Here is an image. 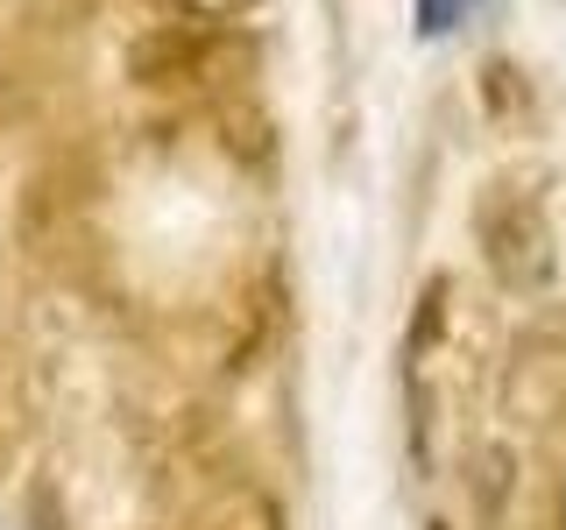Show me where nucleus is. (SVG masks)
<instances>
[{"instance_id":"obj_1","label":"nucleus","mask_w":566,"mask_h":530,"mask_svg":"<svg viewBox=\"0 0 566 530\" xmlns=\"http://www.w3.org/2000/svg\"><path fill=\"white\" fill-rule=\"evenodd\" d=\"M474 241H482L489 276L503 283L510 297H545L559 276V247H553V220L531 199L524 184L495 177V184L474 199Z\"/></svg>"},{"instance_id":"obj_2","label":"nucleus","mask_w":566,"mask_h":530,"mask_svg":"<svg viewBox=\"0 0 566 530\" xmlns=\"http://www.w3.org/2000/svg\"><path fill=\"white\" fill-rule=\"evenodd\" d=\"M212 50H220V22H164V29H149V35L128 50V78H135V85H185V78H206Z\"/></svg>"},{"instance_id":"obj_3","label":"nucleus","mask_w":566,"mask_h":530,"mask_svg":"<svg viewBox=\"0 0 566 530\" xmlns=\"http://www.w3.org/2000/svg\"><path fill=\"white\" fill-rule=\"evenodd\" d=\"M185 530H291V523H283V502H276L270 488L234 481V488L206 495V502L185 517Z\"/></svg>"},{"instance_id":"obj_4","label":"nucleus","mask_w":566,"mask_h":530,"mask_svg":"<svg viewBox=\"0 0 566 530\" xmlns=\"http://www.w3.org/2000/svg\"><path fill=\"white\" fill-rule=\"evenodd\" d=\"M468 495H474V517H482V523H503L510 495H517V453H510V446H482V453H474V474H468Z\"/></svg>"},{"instance_id":"obj_5","label":"nucleus","mask_w":566,"mask_h":530,"mask_svg":"<svg viewBox=\"0 0 566 530\" xmlns=\"http://www.w3.org/2000/svg\"><path fill=\"white\" fill-rule=\"evenodd\" d=\"M482 99H489V114L503 120V128H510V120H517V128H531V85H524L517 64L495 57V64L482 71Z\"/></svg>"},{"instance_id":"obj_6","label":"nucleus","mask_w":566,"mask_h":530,"mask_svg":"<svg viewBox=\"0 0 566 530\" xmlns=\"http://www.w3.org/2000/svg\"><path fill=\"white\" fill-rule=\"evenodd\" d=\"M14 438H22V368L0 347V459L14 453Z\"/></svg>"},{"instance_id":"obj_7","label":"nucleus","mask_w":566,"mask_h":530,"mask_svg":"<svg viewBox=\"0 0 566 530\" xmlns=\"http://www.w3.org/2000/svg\"><path fill=\"white\" fill-rule=\"evenodd\" d=\"M156 8H170V14H185V22H227V14H241V8H255V0H156Z\"/></svg>"},{"instance_id":"obj_8","label":"nucleus","mask_w":566,"mask_h":530,"mask_svg":"<svg viewBox=\"0 0 566 530\" xmlns=\"http://www.w3.org/2000/svg\"><path fill=\"white\" fill-rule=\"evenodd\" d=\"M468 8H474V0H418V29H424V35H447Z\"/></svg>"}]
</instances>
